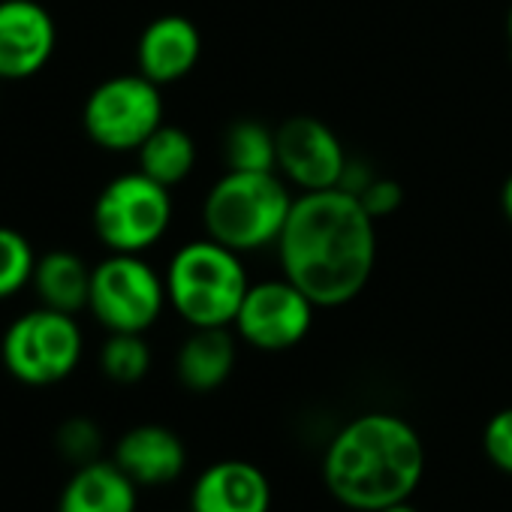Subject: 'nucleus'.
Wrapping results in <instances>:
<instances>
[{
    "mask_svg": "<svg viewBox=\"0 0 512 512\" xmlns=\"http://www.w3.org/2000/svg\"><path fill=\"white\" fill-rule=\"evenodd\" d=\"M91 266L73 250H49L37 256V269L31 278V290L37 293L40 305L79 314L88 308L91 296Z\"/></svg>",
    "mask_w": 512,
    "mask_h": 512,
    "instance_id": "obj_17",
    "label": "nucleus"
},
{
    "mask_svg": "<svg viewBox=\"0 0 512 512\" xmlns=\"http://www.w3.org/2000/svg\"><path fill=\"white\" fill-rule=\"evenodd\" d=\"M296 196L278 172H226L214 181L202 205L208 238L253 253L278 244Z\"/></svg>",
    "mask_w": 512,
    "mask_h": 512,
    "instance_id": "obj_4",
    "label": "nucleus"
},
{
    "mask_svg": "<svg viewBox=\"0 0 512 512\" xmlns=\"http://www.w3.org/2000/svg\"><path fill=\"white\" fill-rule=\"evenodd\" d=\"M163 124L160 85L142 73L112 76L100 82L82 109V127L88 139L112 154L139 151V145Z\"/></svg>",
    "mask_w": 512,
    "mask_h": 512,
    "instance_id": "obj_8",
    "label": "nucleus"
},
{
    "mask_svg": "<svg viewBox=\"0 0 512 512\" xmlns=\"http://www.w3.org/2000/svg\"><path fill=\"white\" fill-rule=\"evenodd\" d=\"M139 485L112 461L97 458L79 464L55 503V512H136Z\"/></svg>",
    "mask_w": 512,
    "mask_h": 512,
    "instance_id": "obj_15",
    "label": "nucleus"
},
{
    "mask_svg": "<svg viewBox=\"0 0 512 512\" xmlns=\"http://www.w3.org/2000/svg\"><path fill=\"white\" fill-rule=\"evenodd\" d=\"M377 220L344 187L299 193L278 238V260L317 308H341L365 293L377 263Z\"/></svg>",
    "mask_w": 512,
    "mask_h": 512,
    "instance_id": "obj_1",
    "label": "nucleus"
},
{
    "mask_svg": "<svg viewBox=\"0 0 512 512\" xmlns=\"http://www.w3.org/2000/svg\"><path fill=\"white\" fill-rule=\"evenodd\" d=\"M166 281L142 253H109L91 272L88 311L106 332L145 335L166 308Z\"/></svg>",
    "mask_w": 512,
    "mask_h": 512,
    "instance_id": "obj_7",
    "label": "nucleus"
},
{
    "mask_svg": "<svg viewBox=\"0 0 512 512\" xmlns=\"http://www.w3.org/2000/svg\"><path fill=\"white\" fill-rule=\"evenodd\" d=\"M235 368V338L229 326L193 329L175 356V371L184 389L214 392L220 389Z\"/></svg>",
    "mask_w": 512,
    "mask_h": 512,
    "instance_id": "obj_16",
    "label": "nucleus"
},
{
    "mask_svg": "<svg viewBox=\"0 0 512 512\" xmlns=\"http://www.w3.org/2000/svg\"><path fill=\"white\" fill-rule=\"evenodd\" d=\"M506 28H509V49H512V10H509V22H506Z\"/></svg>",
    "mask_w": 512,
    "mask_h": 512,
    "instance_id": "obj_27",
    "label": "nucleus"
},
{
    "mask_svg": "<svg viewBox=\"0 0 512 512\" xmlns=\"http://www.w3.org/2000/svg\"><path fill=\"white\" fill-rule=\"evenodd\" d=\"M377 512H419L410 500H401V503H392V506H386V509H377Z\"/></svg>",
    "mask_w": 512,
    "mask_h": 512,
    "instance_id": "obj_26",
    "label": "nucleus"
},
{
    "mask_svg": "<svg viewBox=\"0 0 512 512\" xmlns=\"http://www.w3.org/2000/svg\"><path fill=\"white\" fill-rule=\"evenodd\" d=\"M112 461L139 485V488H157L175 482L187 467V449L184 440L160 425V422H142L127 428L112 449Z\"/></svg>",
    "mask_w": 512,
    "mask_h": 512,
    "instance_id": "obj_12",
    "label": "nucleus"
},
{
    "mask_svg": "<svg viewBox=\"0 0 512 512\" xmlns=\"http://www.w3.org/2000/svg\"><path fill=\"white\" fill-rule=\"evenodd\" d=\"M55 449L73 467L103 458V431L91 416H70L55 431Z\"/></svg>",
    "mask_w": 512,
    "mask_h": 512,
    "instance_id": "obj_22",
    "label": "nucleus"
},
{
    "mask_svg": "<svg viewBox=\"0 0 512 512\" xmlns=\"http://www.w3.org/2000/svg\"><path fill=\"white\" fill-rule=\"evenodd\" d=\"M34 269L37 253L31 241L13 226H0V302H7L19 296L25 287H31Z\"/></svg>",
    "mask_w": 512,
    "mask_h": 512,
    "instance_id": "obj_21",
    "label": "nucleus"
},
{
    "mask_svg": "<svg viewBox=\"0 0 512 512\" xmlns=\"http://www.w3.org/2000/svg\"><path fill=\"white\" fill-rule=\"evenodd\" d=\"M314 311L317 305L293 281H260L250 284L232 326L244 344L281 353L305 341L314 326Z\"/></svg>",
    "mask_w": 512,
    "mask_h": 512,
    "instance_id": "obj_9",
    "label": "nucleus"
},
{
    "mask_svg": "<svg viewBox=\"0 0 512 512\" xmlns=\"http://www.w3.org/2000/svg\"><path fill=\"white\" fill-rule=\"evenodd\" d=\"M100 371L118 386H136L151 371V347L145 335L136 332H109L100 347Z\"/></svg>",
    "mask_w": 512,
    "mask_h": 512,
    "instance_id": "obj_20",
    "label": "nucleus"
},
{
    "mask_svg": "<svg viewBox=\"0 0 512 512\" xmlns=\"http://www.w3.org/2000/svg\"><path fill=\"white\" fill-rule=\"evenodd\" d=\"M223 157L232 172H278L275 130L253 118L235 121L223 136Z\"/></svg>",
    "mask_w": 512,
    "mask_h": 512,
    "instance_id": "obj_19",
    "label": "nucleus"
},
{
    "mask_svg": "<svg viewBox=\"0 0 512 512\" xmlns=\"http://www.w3.org/2000/svg\"><path fill=\"white\" fill-rule=\"evenodd\" d=\"M272 482L269 476L238 458L205 467L190 488L187 512H269Z\"/></svg>",
    "mask_w": 512,
    "mask_h": 512,
    "instance_id": "obj_13",
    "label": "nucleus"
},
{
    "mask_svg": "<svg viewBox=\"0 0 512 512\" xmlns=\"http://www.w3.org/2000/svg\"><path fill=\"white\" fill-rule=\"evenodd\" d=\"M500 208H503V217L512 223V175L503 181V190H500Z\"/></svg>",
    "mask_w": 512,
    "mask_h": 512,
    "instance_id": "obj_25",
    "label": "nucleus"
},
{
    "mask_svg": "<svg viewBox=\"0 0 512 512\" xmlns=\"http://www.w3.org/2000/svg\"><path fill=\"white\" fill-rule=\"evenodd\" d=\"M172 223L169 187L145 172L112 178L94 202V232L109 253H145Z\"/></svg>",
    "mask_w": 512,
    "mask_h": 512,
    "instance_id": "obj_6",
    "label": "nucleus"
},
{
    "mask_svg": "<svg viewBox=\"0 0 512 512\" xmlns=\"http://www.w3.org/2000/svg\"><path fill=\"white\" fill-rule=\"evenodd\" d=\"M202 55L199 28L184 16H160L154 19L139 43H136V64L145 79L154 85H172L193 73Z\"/></svg>",
    "mask_w": 512,
    "mask_h": 512,
    "instance_id": "obj_14",
    "label": "nucleus"
},
{
    "mask_svg": "<svg viewBox=\"0 0 512 512\" xmlns=\"http://www.w3.org/2000/svg\"><path fill=\"white\" fill-rule=\"evenodd\" d=\"M425 473L419 431L395 413L350 419L329 443L323 479L332 497L356 512H377L410 500Z\"/></svg>",
    "mask_w": 512,
    "mask_h": 512,
    "instance_id": "obj_2",
    "label": "nucleus"
},
{
    "mask_svg": "<svg viewBox=\"0 0 512 512\" xmlns=\"http://www.w3.org/2000/svg\"><path fill=\"white\" fill-rule=\"evenodd\" d=\"M85 353V335L73 314L34 308L16 317L0 338V365L31 389H49L73 377Z\"/></svg>",
    "mask_w": 512,
    "mask_h": 512,
    "instance_id": "obj_5",
    "label": "nucleus"
},
{
    "mask_svg": "<svg viewBox=\"0 0 512 512\" xmlns=\"http://www.w3.org/2000/svg\"><path fill=\"white\" fill-rule=\"evenodd\" d=\"M482 449L497 470L512 473V407H506L488 419V425L482 431Z\"/></svg>",
    "mask_w": 512,
    "mask_h": 512,
    "instance_id": "obj_23",
    "label": "nucleus"
},
{
    "mask_svg": "<svg viewBox=\"0 0 512 512\" xmlns=\"http://www.w3.org/2000/svg\"><path fill=\"white\" fill-rule=\"evenodd\" d=\"M139 172L160 181L163 187H175L190 178L196 166V142L187 130L175 124H160L136 151Z\"/></svg>",
    "mask_w": 512,
    "mask_h": 512,
    "instance_id": "obj_18",
    "label": "nucleus"
},
{
    "mask_svg": "<svg viewBox=\"0 0 512 512\" xmlns=\"http://www.w3.org/2000/svg\"><path fill=\"white\" fill-rule=\"evenodd\" d=\"M278 145V172L287 184H296L302 193L341 187L350 157L338 133L311 115L287 118L275 127Z\"/></svg>",
    "mask_w": 512,
    "mask_h": 512,
    "instance_id": "obj_10",
    "label": "nucleus"
},
{
    "mask_svg": "<svg viewBox=\"0 0 512 512\" xmlns=\"http://www.w3.org/2000/svg\"><path fill=\"white\" fill-rule=\"evenodd\" d=\"M359 202L365 205V211L374 217V220H380V217H389L392 211H398V205H401V199H404V190H401V184L398 181H392V178H371L359 193Z\"/></svg>",
    "mask_w": 512,
    "mask_h": 512,
    "instance_id": "obj_24",
    "label": "nucleus"
},
{
    "mask_svg": "<svg viewBox=\"0 0 512 512\" xmlns=\"http://www.w3.org/2000/svg\"><path fill=\"white\" fill-rule=\"evenodd\" d=\"M163 281L172 311L190 329L232 326L250 290L241 253L214 238L181 244L172 253Z\"/></svg>",
    "mask_w": 512,
    "mask_h": 512,
    "instance_id": "obj_3",
    "label": "nucleus"
},
{
    "mask_svg": "<svg viewBox=\"0 0 512 512\" xmlns=\"http://www.w3.org/2000/svg\"><path fill=\"white\" fill-rule=\"evenodd\" d=\"M58 28L40 0H0V82H25L55 55Z\"/></svg>",
    "mask_w": 512,
    "mask_h": 512,
    "instance_id": "obj_11",
    "label": "nucleus"
}]
</instances>
